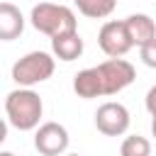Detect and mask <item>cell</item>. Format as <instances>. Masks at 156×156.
<instances>
[{"instance_id": "1", "label": "cell", "mask_w": 156, "mask_h": 156, "mask_svg": "<svg viewBox=\"0 0 156 156\" xmlns=\"http://www.w3.org/2000/svg\"><path fill=\"white\" fill-rule=\"evenodd\" d=\"M5 115L15 129L32 132L39 127V119L44 115V102L39 93H34L32 88H17L10 90L5 98Z\"/></svg>"}, {"instance_id": "2", "label": "cell", "mask_w": 156, "mask_h": 156, "mask_svg": "<svg viewBox=\"0 0 156 156\" xmlns=\"http://www.w3.org/2000/svg\"><path fill=\"white\" fill-rule=\"evenodd\" d=\"M29 22L37 32L46 34L49 39L78 29L76 12L66 5H61V2H39V5H34L32 15H29Z\"/></svg>"}, {"instance_id": "3", "label": "cell", "mask_w": 156, "mask_h": 156, "mask_svg": "<svg viewBox=\"0 0 156 156\" xmlns=\"http://www.w3.org/2000/svg\"><path fill=\"white\" fill-rule=\"evenodd\" d=\"M54 68H56V61H54L51 54H46V51H29V54H24L22 58L15 61L12 80L20 88H32L37 83L49 80L54 76Z\"/></svg>"}, {"instance_id": "4", "label": "cell", "mask_w": 156, "mask_h": 156, "mask_svg": "<svg viewBox=\"0 0 156 156\" xmlns=\"http://www.w3.org/2000/svg\"><path fill=\"white\" fill-rule=\"evenodd\" d=\"M98 44H100L102 54L110 56V58H122L134 46L124 20H110V22H105L100 27V32H98Z\"/></svg>"}, {"instance_id": "5", "label": "cell", "mask_w": 156, "mask_h": 156, "mask_svg": "<svg viewBox=\"0 0 156 156\" xmlns=\"http://www.w3.org/2000/svg\"><path fill=\"white\" fill-rule=\"evenodd\" d=\"M98 71L102 76V85H105V95H117L122 93L127 85L134 83L136 71L127 58H107L102 63H98Z\"/></svg>"}, {"instance_id": "6", "label": "cell", "mask_w": 156, "mask_h": 156, "mask_svg": "<svg viewBox=\"0 0 156 156\" xmlns=\"http://www.w3.org/2000/svg\"><path fill=\"white\" fill-rule=\"evenodd\" d=\"M129 110L122 105V102H102L98 110H95V127L100 134L105 136H122L127 129H129Z\"/></svg>"}, {"instance_id": "7", "label": "cell", "mask_w": 156, "mask_h": 156, "mask_svg": "<svg viewBox=\"0 0 156 156\" xmlns=\"http://www.w3.org/2000/svg\"><path fill=\"white\" fill-rule=\"evenodd\" d=\"M68 129L58 122H44L34 132V149L41 156H61L68 149Z\"/></svg>"}, {"instance_id": "8", "label": "cell", "mask_w": 156, "mask_h": 156, "mask_svg": "<svg viewBox=\"0 0 156 156\" xmlns=\"http://www.w3.org/2000/svg\"><path fill=\"white\" fill-rule=\"evenodd\" d=\"M73 90H76V95L83 98V100H93V98L105 95V85H102V76H100L98 66L78 71V73L73 76Z\"/></svg>"}, {"instance_id": "9", "label": "cell", "mask_w": 156, "mask_h": 156, "mask_svg": "<svg viewBox=\"0 0 156 156\" xmlns=\"http://www.w3.org/2000/svg\"><path fill=\"white\" fill-rule=\"evenodd\" d=\"M83 46L85 44H83V37L78 34V29L66 32V34H58V37L51 39V51L61 61H76V58H80Z\"/></svg>"}, {"instance_id": "10", "label": "cell", "mask_w": 156, "mask_h": 156, "mask_svg": "<svg viewBox=\"0 0 156 156\" xmlns=\"http://www.w3.org/2000/svg\"><path fill=\"white\" fill-rule=\"evenodd\" d=\"M22 29H24V17L20 7H15L12 2H0V39L12 41L22 34Z\"/></svg>"}, {"instance_id": "11", "label": "cell", "mask_w": 156, "mask_h": 156, "mask_svg": "<svg viewBox=\"0 0 156 156\" xmlns=\"http://www.w3.org/2000/svg\"><path fill=\"white\" fill-rule=\"evenodd\" d=\"M124 24H127V29H129V37H132L134 46H144L146 41H151V39L156 37V22H154L149 15H144V12L129 15V17L124 20Z\"/></svg>"}, {"instance_id": "12", "label": "cell", "mask_w": 156, "mask_h": 156, "mask_svg": "<svg viewBox=\"0 0 156 156\" xmlns=\"http://www.w3.org/2000/svg\"><path fill=\"white\" fill-rule=\"evenodd\" d=\"M78 12L90 17V20H102V17H110L117 7V0H73Z\"/></svg>"}, {"instance_id": "13", "label": "cell", "mask_w": 156, "mask_h": 156, "mask_svg": "<svg viewBox=\"0 0 156 156\" xmlns=\"http://www.w3.org/2000/svg\"><path fill=\"white\" fill-rule=\"evenodd\" d=\"M119 156H151V141L141 134H129L122 139Z\"/></svg>"}, {"instance_id": "14", "label": "cell", "mask_w": 156, "mask_h": 156, "mask_svg": "<svg viewBox=\"0 0 156 156\" xmlns=\"http://www.w3.org/2000/svg\"><path fill=\"white\" fill-rule=\"evenodd\" d=\"M139 56H141L144 66L156 68V37H154L151 41H146L144 46H139Z\"/></svg>"}, {"instance_id": "15", "label": "cell", "mask_w": 156, "mask_h": 156, "mask_svg": "<svg viewBox=\"0 0 156 156\" xmlns=\"http://www.w3.org/2000/svg\"><path fill=\"white\" fill-rule=\"evenodd\" d=\"M144 102H146V110L151 112V117H156V83L149 88V93H146Z\"/></svg>"}, {"instance_id": "16", "label": "cell", "mask_w": 156, "mask_h": 156, "mask_svg": "<svg viewBox=\"0 0 156 156\" xmlns=\"http://www.w3.org/2000/svg\"><path fill=\"white\" fill-rule=\"evenodd\" d=\"M151 134L156 136V117H151Z\"/></svg>"}, {"instance_id": "17", "label": "cell", "mask_w": 156, "mask_h": 156, "mask_svg": "<svg viewBox=\"0 0 156 156\" xmlns=\"http://www.w3.org/2000/svg\"><path fill=\"white\" fill-rule=\"evenodd\" d=\"M0 156H15L12 151H0Z\"/></svg>"}, {"instance_id": "18", "label": "cell", "mask_w": 156, "mask_h": 156, "mask_svg": "<svg viewBox=\"0 0 156 156\" xmlns=\"http://www.w3.org/2000/svg\"><path fill=\"white\" fill-rule=\"evenodd\" d=\"M68 156H78V154H68Z\"/></svg>"}]
</instances>
